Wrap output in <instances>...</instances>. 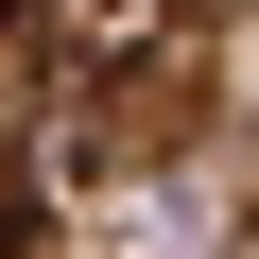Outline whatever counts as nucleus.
<instances>
[{
  "label": "nucleus",
  "instance_id": "1",
  "mask_svg": "<svg viewBox=\"0 0 259 259\" xmlns=\"http://www.w3.org/2000/svg\"><path fill=\"white\" fill-rule=\"evenodd\" d=\"M18 18H35V0H0V35H18Z\"/></svg>",
  "mask_w": 259,
  "mask_h": 259
}]
</instances>
